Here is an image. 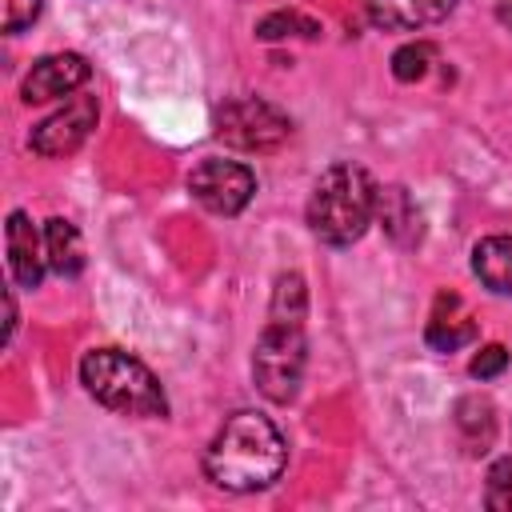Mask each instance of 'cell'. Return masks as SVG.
<instances>
[{"label": "cell", "instance_id": "obj_1", "mask_svg": "<svg viewBox=\"0 0 512 512\" xmlns=\"http://www.w3.org/2000/svg\"><path fill=\"white\" fill-rule=\"evenodd\" d=\"M304 316H308V292L296 272L276 276L272 288V308L268 324L256 340L252 352V380L272 404H288L300 392L304 364H308V336H304Z\"/></svg>", "mask_w": 512, "mask_h": 512}, {"label": "cell", "instance_id": "obj_2", "mask_svg": "<svg viewBox=\"0 0 512 512\" xmlns=\"http://www.w3.org/2000/svg\"><path fill=\"white\" fill-rule=\"evenodd\" d=\"M288 444L260 412H232L204 452V476L224 492H264L280 480Z\"/></svg>", "mask_w": 512, "mask_h": 512}, {"label": "cell", "instance_id": "obj_3", "mask_svg": "<svg viewBox=\"0 0 512 512\" xmlns=\"http://www.w3.org/2000/svg\"><path fill=\"white\" fill-rule=\"evenodd\" d=\"M376 196L380 188L372 184L368 168L340 160L332 168H324L312 184L308 196V228L316 240L344 248L352 240H360L376 216Z\"/></svg>", "mask_w": 512, "mask_h": 512}, {"label": "cell", "instance_id": "obj_4", "mask_svg": "<svg viewBox=\"0 0 512 512\" xmlns=\"http://www.w3.org/2000/svg\"><path fill=\"white\" fill-rule=\"evenodd\" d=\"M80 384L88 388L92 400H100L108 412L136 416V420H156L168 416V396L152 368L120 348H92L80 360Z\"/></svg>", "mask_w": 512, "mask_h": 512}, {"label": "cell", "instance_id": "obj_5", "mask_svg": "<svg viewBox=\"0 0 512 512\" xmlns=\"http://www.w3.org/2000/svg\"><path fill=\"white\" fill-rule=\"evenodd\" d=\"M292 124L288 116L268 104V100H256V96H232L216 108V136L232 148H244V152H268V148H280L288 140Z\"/></svg>", "mask_w": 512, "mask_h": 512}, {"label": "cell", "instance_id": "obj_6", "mask_svg": "<svg viewBox=\"0 0 512 512\" xmlns=\"http://www.w3.org/2000/svg\"><path fill=\"white\" fill-rule=\"evenodd\" d=\"M188 192L212 216H236L256 196V176L248 164H236V160H200L188 176Z\"/></svg>", "mask_w": 512, "mask_h": 512}, {"label": "cell", "instance_id": "obj_7", "mask_svg": "<svg viewBox=\"0 0 512 512\" xmlns=\"http://www.w3.org/2000/svg\"><path fill=\"white\" fill-rule=\"evenodd\" d=\"M96 120H100V104H96V96L76 92L60 112H52L48 120H40V124L32 128L28 144H32V152H40V156H48V160L72 156V152L92 136Z\"/></svg>", "mask_w": 512, "mask_h": 512}, {"label": "cell", "instance_id": "obj_8", "mask_svg": "<svg viewBox=\"0 0 512 512\" xmlns=\"http://www.w3.org/2000/svg\"><path fill=\"white\" fill-rule=\"evenodd\" d=\"M88 76H92V68L80 52H52V56H40L32 64V72L20 84V96L28 104L60 100V96H72L80 84H88Z\"/></svg>", "mask_w": 512, "mask_h": 512}, {"label": "cell", "instance_id": "obj_9", "mask_svg": "<svg viewBox=\"0 0 512 512\" xmlns=\"http://www.w3.org/2000/svg\"><path fill=\"white\" fill-rule=\"evenodd\" d=\"M4 244H8V272H12V284H16V288H40L48 252H44L40 232H36V224L28 220V212H8Z\"/></svg>", "mask_w": 512, "mask_h": 512}, {"label": "cell", "instance_id": "obj_10", "mask_svg": "<svg viewBox=\"0 0 512 512\" xmlns=\"http://www.w3.org/2000/svg\"><path fill=\"white\" fill-rule=\"evenodd\" d=\"M476 332H480V328H476V320L464 312V300H460L456 292H440V296H436V308H432V320H428V328H424L428 348H436V352H456V348L472 344Z\"/></svg>", "mask_w": 512, "mask_h": 512}, {"label": "cell", "instance_id": "obj_11", "mask_svg": "<svg viewBox=\"0 0 512 512\" xmlns=\"http://www.w3.org/2000/svg\"><path fill=\"white\" fill-rule=\"evenodd\" d=\"M364 8L372 16V24L408 32V28L440 24L456 8V0H364Z\"/></svg>", "mask_w": 512, "mask_h": 512}, {"label": "cell", "instance_id": "obj_12", "mask_svg": "<svg viewBox=\"0 0 512 512\" xmlns=\"http://www.w3.org/2000/svg\"><path fill=\"white\" fill-rule=\"evenodd\" d=\"M472 272L476 280L496 292V296H512V232L504 236H484L472 248Z\"/></svg>", "mask_w": 512, "mask_h": 512}, {"label": "cell", "instance_id": "obj_13", "mask_svg": "<svg viewBox=\"0 0 512 512\" xmlns=\"http://www.w3.org/2000/svg\"><path fill=\"white\" fill-rule=\"evenodd\" d=\"M376 216H380L384 232H388L396 244H404V248L420 244V236H424L420 208L412 204V196H408L404 188H384V192L376 196Z\"/></svg>", "mask_w": 512, "mask_h": 512}, {"label": "cell", "instance_id": "obj_14", "mask_svg": "<svg viewBox=\"0 0 512 512\" xmlns=\"http://www.w3.org/2000/svg\"><path fill=\"white\" fill-rule=\"evenodd\" d=\"M44 252H48V268L56 272V276H80V268H84V244H80V232H76V224H68V220H48V228H44Z\"/></svg>", "mask_w": 512, "mask_h": 512}, {"label": "cell", "instance_id": "obj_15", "mask_svg": "<svg viewBox=\"0 0 512 512\" xmlns=\"http://www.w3.org/2000/svg\"><path fill=\"white\" fill-rule=\"evenodd\" d=\"M456 428L468 444V452H484L492 444V432H496V412H492V400L484 396H464L456 404Z\"/></svg>", "mask_w": 512, "mask_h": 512}, {"label": "cell", "instance_id": "obj_16", "mask_svg": "<svg viewBox=\"0 0 512 512\" xmlns=\"http://www.w3.org/2000/svg\"><path fill=\"white\" fill-rule=\"evenodd\" d=\"M256 36L260 40H288V36L312 40V36H320V24L312 16H300V12H272L256 24Z\"/></svg>", "mask_w": 512, "mask_h": 512}, {"label": "cell", "instance_id": "obj_17", "mask_svg": "<svg viewBox=\"0 0 512 512\" xmlns=\"http://www.w3.org/2000/svg\"><path fill=\"white\" fill-rule=\"evenodd\" d=\"M432 56H436V48L432 44H404V48H396L392 52V76L396 80H404V84H412V80H420V76H428V68H432Z\"/></svg>", "mask_w": 512, "mask_h": 512}, {"label": "cell", "instance_id": "obj_18", "mask_svg": "<svg viewBox=\"0 0 512 512\" xmlns=\"http://www.w3.org/2000/svg\"><path fill=\"white\" fill-rule=\"evenodd\" d=\"M488 508H512V456L496 460L488 468V492H484Z\"/></svg>", "mask_w": 512, "mask_h": 512}, {"label": "cell", "instance_id": "obj_19", "mask_svg": "<svg viewBox=\"0 0 512 512\" xmlns=\"http://www.w3.org/2000/svg\"><path fill=\"white\" fill-rule=\"evenodd\" d=\"M40 8H44V0H4V20H0V28L12 36V32H20V28H28L36 16H40Z\"/></svg>", "mask_w": 512, "mask_h": 512}, {"label": "cell", "instance_id": "obj_20", "mask_svg": "<svg viewBox=\"0 0 512 512\" xmlns=\"http://www.w3.org/2000/svg\"><path fill=\"white\" fill-rule=\"evenodd\" d=\"M504 368H508V352H504L500 344L480 348V352L472 356V364H468V372H472L476 380H492V376H500Z\"/></svg>", "mask_w": 512, "mask_h": 512}, {"label": "cell", "instance_id": "obj_21", "mask_svg": "<svg viewBox=\"0 0 512 512\" xmlns=\"http://www.w3.org/2000/svg\"><path fill=\"white\" fill-rule=\"evenodd\" d=\"M4 316H8L4 320V344H8L16 336V300H12V292H4Z\"/></svg>", "mask_w": 512, "mask_h": 512}, {"label": "cell", "instance_id": "obj_22", "mask_svg": "<svg viewBox=\"0 0 512 512\" xmlns=\"http://www.w3.org/2000/svg\"><path fill=\"white\" fill-rule=\"evenodd\" d=\"M496 20H500L504 28H512V0H504V4L496 8Z\"/></svg>", "mask_w": 512, "mask_h": 512}]
</instances>
